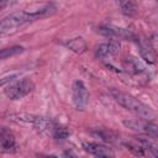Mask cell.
<instances>
[{
    "label": "cell",
    "instance_id": "obj_13",
    "mask_svg": "<svg viewBox=\"0 0 158 158\" xmlns=\"http://www.w3.org/2000/svg\"><path fill=\"white\" fill-rule=\"evenodd\" d=\"M52 135L57 141H64L69 137V130L62 125L53 123L52 126Z\"/></svg>",
    "mask_w": 158,
    "mask_h": 158
},
{
    "label": "cell",
    "instance_id": "obj_10",
    "mask_svg": "<svg viewBox=\"0 0 158 158\" xmlns=\"http://www.w3.org/2000/svg\"><path fill=\"white\" fill-rule=\"evenodd\" d=\"M120 51V43L117 41H109L105 43H101L95 49V56L100 59L110 58L115 54H117Z\"/></svg>",
    "mask_w": 158,
    "mask_h": 158
},
{
    "label": "cell",
    "instance_id": "obj_20",
    "mask_svg": "<svg viewBox=\"0 0 158 158\" xmlns=\"http://www.w3.org/2000/svg\"><path fill=\"white\" fill-rule=\"evenodd\" d=\"M9 5V2L7 1H5V0H0V11L5 7V6H7Z\"/></svg>",
    "mask_w": 158,
    "mask_h": 158
},
{
    "label": "cell",
    "instance_id": "obj_9",
    "mask_svg": "<svg viewBox=\"0 0 158 158\" xmlns=\"http://www.w3.org/2000/svg\"><path fill=\"white\" fill-rule=\"evenodd\" d=\"M83 148L88 153H90V154H93L98 158H114L115 157V152L112 151V148H110V147H107L102 143L85 142L83 144Z\"/></svg>",
    "mask_w": 158,
    "mask_h": 158
},
{
    "label": "cell",
    "instance_id": "obj_21",
    "mask_svg": "<svg viewBox=\"0 0 158 158\" xmlns=\"http://www.w3.org/2000/svg\"><path fill=\"white\" fill-rule=\"evenodd\" d=\"M43 158H58L57 156H53V154H51V156H44Z\"/></svg>",
    "mask_w": 158,
    "mask_h": 158
},
{
    "label": "cell",
    "instance_id": "obj_8",
    "mask_svg": "<svg viewBox=\"0 0 158 158\" xmlns=\"http://www.w3.org/2000/svg\"><path fill=\"white\" fill-rule=\"evenodd\" d=\"M0 149L4 152H16L17 143L14 132L6 127L0 125Z\"/></svg>",
    "mask_w": 158,
    "mask_h": 158
},
{
    "label": "cell",
    "instance_id": "obj_14",
    "mask_svg": "<svg viewBox=\"0 0 158 158\" xmlns=\"http://www.w3.org/2000/svg\"><path fill=\"white\" fill-rule=\"evenodd\" d=\"M125 64H126V68H127L128 70L133 72V73H141V72L144 70L143 64H142L137 58H135V57H132V56H130V57L126 59Z\"/></svg>",
    "mask_w": 158,
    "mask_h": 158
},
{
    "label": "cell",
    "instance_id": "obj_16",
    "mask_svg": "<svg viewBox=\"0 0 158 158\" xmlns=\"http://www.w3.org/2000/svg\"><path fill=\"white\" fill-rule=\"evenodd\" d=\"M118 6L121 9V12L127 15V16H132L133 14H136L137 11V4L135 1H120L118 2Z\"/></svg>",
    "mask_w": 158,
    "mask_h": 158
},
{
    "label": "cell",
    "instance_id": "obj_2",
    "mask_svg": "<svg viewBox=\"0 0 158 158\" xmlns=\"http://www.w3.org/2000/svg\"><path fill=\"white\" fill-rule=\"evenodd\" d=\"M31 21H35V17L32 16V14L28 10L14 12V14L9 15L7 17H5L0 22V36L11 35V33L16 32L19 27H21L25 23L31 22Z\"/></svg>",
    "mask_w": 158,
    "mask_h": 158
},
{
    "label": "cell",
    "instance_id": "obj_19",
    "mask_svg": "<svg viewBox=\"0 0 158 158\" xmlns=\"http://www.w3.org/2000/svg\"><path fill=\"white\" fill-rule=\"evenodd\" d=\"M64 158H77V156L73 154L72 152H65L64 153Z\"/></svg>",
    "mask_w": 158,
    "mask_h": 158
},
{
    "label": "cell",
    "instance_id": "obj_11",
    "mask_svg": "<svg viewBox=\"0 0 158 158\" xmlns=\"http://www.w3.org/2000/svg\"><path fill=\"white\" fill-rule=\"evenodd\" d=\"M136 142L138 143V146L142 149L143 157L147 158H157V147L154 144L153 141H151L149 138H136Z\"/></svg>",
    "mask_w": 158,
    "mask_h": 158
},
{
    "label": "cell",
    "instance_id": "obj_6",
    "mask_svg": "<svg viewBox=\"0 0 158 158\" xmlns=\"http://www.w3.org/2000/svg\"><path fill=\"white\" fill-rule=\"evenodd\" d=\"M72 101L77 110L84 111L89 102V93L83 81L75 80L72 86Z\"/></svg>",
    "mask_w": 158,
    "mask_h": 158
},
{
    "label": "cell",
    "instance_id": "obj_4",
    "mask_svg": "<svg viewBox=\"0 0 158 158\" xmlns=\"http://www.w3.org/2000/svg\"><path fill=\"white\" fill-rule=\"evenodd\" d=\"M33 88H35V84L32 83V80L28 78H23L9 85L5 89V95L11 100H20L27 96L33 90Z\"/></svg>",
    "mask_w": 158,
    "mask_h": 158
},
{
    "label": "cell",
    "instance_id": "obj_5",
    "mask_svg": "<svg viewBox=\"0 0 158 158\" xmlns=\"http://www.w3.org/2000/svg\"><path fill=\"white\" fill-rule=\"evenodd\" d=\"M125 127L143 133L148 135L149 137L156 138L157 137V125L154 121L151 120H144V118H130V120H123Z\"/></svg>",
    "mask_w": 158,
    "mask_h": 158
},
{
    "label": "cell",
    "instance_id": "obj_15",
    "mask_svg": "<svg viewBox=\"0 0 158 158\" xmlns=\"http://www.w3.org/2000/svg\"><path fill=\"white\" fill-rule=\"evenodd\" d=\"M23 49L25 48L22 46H12V47H9V48H2V49H0V60L6 59L9 57L17 56V54L22 53Z\"/></svg>",
    "mask_w": 158,
    "mask_h": 158
},
{
    "label": "cell",
    "instance_id": "obj_1",
    "mask_svg": "<svg viewBox=\"0 0 158 158\" xmlns=\"http://www.w3.org/2000/svg\"><path fill=\"white\" fill-rule=\"evenodd\" d=\"M110 95L120 106H122L123 109L128 110L130 112L137 115L138 117L144 118V120H151V121L154 118V111L148 105H146L144 102L138 100L137 98H135L127 93H123L118 89H114V88L110 89Z\"/></svg>",
    "mask_w": 158,
    "mask_h": 158
},
{
    "label": "cell",
    "instance_id": "obj_12",
    "mask_svg": "<svg viewBox=\"0 0 158 158\" xmlns=\"http://www.w3.org/2000/svg\"><path fill=\"white\" fill-rule=\"evenodd\" d=\"M63 46H65L68 49H70L75 53H83L86 51V42L81 37H75V38H70L68 41H64Z\"/></svg>",
    "mask_w": 158,
    "mask_h": 158
},
{
    "label": "cell",
    "instance_id": "obj_18",
    "mask_svg": "<svg viewBox=\"0 0 158 158\" xmlns=\"http://www.w3.org/2000/svg\"><path fill=\"white\" fill-rule=\"evenodd\" d=\"M19 75L17 74H11V75H6V77H2V78H0V86H4V85H6L7 83H10V81H12L14 79H16Z\"/></svg>",
    "mask_w": 158,
    "mask_h": 158
},
{
    "label": "cell",
    "instance_id": "obj_3",
    "mask_svg": "<svg viewBox=\"0 0 158 158\" xmlns=\"http://www.w3.org/2000/svg\"><path fill=\"white\" fill-rule=\"evenodd\" d=\"M10 121L17 123V125H25V126H30L37 131H44L48 128H52L53 122L52 120H48L47 117L43 116H38V115H32V114H11L9 116Z\"/></svg>",
    "mask_w": 158,
    "mask_h": 158
},
{
    "label": "cell",
    "instance_id": "obj_7",
    "mask_svg": "<svg viewBox=\"0 0 158 158\" xmlns=\"http://www.w3.org/2000/svg\"><path fill=\"white\" fill-rule=\"evenodd\" d=\"M98 32L105 37L109 38H120V40H127L133 37L132 32L126 30V28H121L114 25H101L98 27Z\"/></svg>",
    "mask_w": 158,
    "mask_h": 158
},
{
    "label": "cell",
    "instance_id": "obj_17",
    "mask_svg": "<svg viewBox=\"0 0 158 158\" xmlns=\"http://www.w3.org/2000/svg\"><path fill=\"white\" fill-rule=\"evenodd\" d=\"M95 136L100 137L101 139L106 141V142H116L117 141V136L115 132L110 131V130H105V128H98L95 132H94Z\"/></svg>",
    "mask_w": 158,
    "mask_h": 158
}]
</instances>
